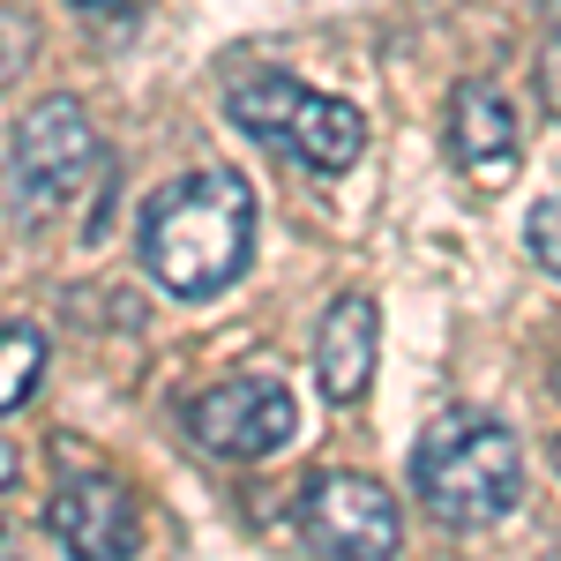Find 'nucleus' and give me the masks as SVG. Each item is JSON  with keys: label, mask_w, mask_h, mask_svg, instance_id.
Segmentation results:
<instances>
[{"label": "nucleus", "mask_w": 561, "mask_h": 561, "mask_svg": "<svg viewBox=\"0 0 561 561\" xmlns=\"http://www.w3.org/2000/svg\"><path fill=\"white\" fill-rule=\"evenodd\" d=\"M255 255V195L248 180L210 165L150 195L142 210V270L173 300H210L225 293Z\"/></svg>", "instance_id": "obj_1"}, {"label": "nucleus", "mask_w": 561, "mask_h": 561, "mask_svg": "<svg viewBox=\"0 0 561 561\" xmlns=\"http://www.w3.org/2000/svg\"><path fill=\"white\" fill-rule=\"evenodd\" d=\"M412 494L427 502L434 524L449 531H486L524 502V449L502 420L449 412L420 434L412 449Z\"/></svg>", "instance_id": "obj_2"}, {"label": "nucleus", "mask_w": 561, "mask_h": 561, "mask_svg": "<svg viewBox=\"0 0 561 561\" xmlns=\"http://www.w3.org/2000/svg\"><path fill=\"white\" fill-rule=\"evenodd\" d=\"M225 121L255 142H285L307 173H352L367 150V121L345 98H322L285 68H248L225 83Z\"/></svg>", "instance_id": "obj_3"}, {"label": "nucleus", "mask_w": 561, "mask_h": 561, "mask_svg": "<svg viewBox=\"0 0 561 561\" xmlns=\"http://www.w3.org/2000/svg\"><path fill=\"white\" fill-rule=\"evenodd\" d=\"M187 427H195L203 449L255 465V457H277V449L293 442L300 404H293V389L277 382V375H225L217 389H203V397L187 404Z\"/></svg>", "instance_id": "obj_4"}, {"label": "nucleus", "mask_w": 561, "mask_h": 561, "mask_svg": "<svg viewBox=\"0 0 561 561\" xmlns=\"http://www.w3.org/2000/svg\"><path fill=\"white\" fill-rule=\"evenodd\" d=\"M98 173V135H90V113L76 98H45L23 113L15 128V195L23 210H60L83 180Z\"/></svg>", "instance_id": "obj_5"}, {"label": "nucleus", "mask_w": 561, "mask_h": 561, "mask_svg": "<svg viewBox=\"0 0 561 561\" xmlns=\"http://www.w3.org/2000/svg\"><path fill=\"white\" fill-rule=\"evenodd\" d=\"M300 531L322 547V554L382 561V554H397L404 517H397V502H389L382 479H367V472H322V479H307V494H300Z\"/></svg>", "instance_id": "obj_6"}, {"label": "nucleus", "mask_w": 561, "mask_h": 561, "mask_svg": "<svg viewBox=\"0 0 561 561\" xmlns=\"http://www.w3.org/2000/svg\"><path fill=\"white\" fill-rule=\"evenodd\" d=\"M449 158H457L465 180H479V187H510V180H517L524 135H517L510 98L494 83H457V98H449Z\"/></svg>", "instance_id": "obj_7"}, {"label": "nucleus", "mask_w": 561, "mask_h": 561, "mask_svg": "<svg viewBox=\"0 0 561 561\" xmlns=\"http://www.w3.org/2000/svg\"><path fill=\"white\" fill-rule=\"evenodd\" d=\"M45 539H60L68 554H135V502L113 479H83V486H60L45 502Z\"/></svg>", "instance_id": "obj_8"}, {"label": "nucleus", "mask_w": 561, "mask_h": 561, "mask_svg": "<svg viewBox=\"0 0 561 561\" xmlns=\"http://www.w3.org/2000/svg\"><path fill=\"white\" fill-rule=\"evenodd\" d=\"M375 352H382V314L367 293H345L322 314V337H314V375L330 389V404H359L375 382Z\"/></svg>", "instance_id": "obj_9"}, {"label": "nucleus", "mask_w": 561, "mask_h": 561, "mask_svg": "<svg viewBox=\"0 0 561 561\" xmlns=\"http://www.w3.org/2000/svg\"><path fill=\"white\" fill-rule=\"evenodd\" d=\"M38 375H45V337L23 330V322H8V330H0V412L31 404Z\"/></svg>", "instance_id": "obj_10"}, {"label": "nucleus", "mask_w": 561, "mask_h": 561, "mask_svg": "<svg viewBox=\"0 0 561 561\" xmlns=\"http://www.w3.org/2000/svg\"><path fill=\"white\" fill-rule=\"evenodd\" d=\"M524 248H531V262H539L547 277H561V195L531 203V217H524Z\"/></svg>", "instance_id": "obj_11"}, {"label": "nucleus", "mask_w": 561, "mask_h": 561, "mask_svg": "<svg viewBox=\"0 0 561 561\" xmlns=\"http://www.w3.org/2000/svg\"><path fill=\"white\" fill-rule=\"evenodd\" d=\"M31 53H38V38H31V23H23L15 8H0V83H15V76L31 68Z\"/></svg>", "instance_id": "obj_12"}, {"label": "nucleus", "mask_w": 561, "mask_h": 561, "mask_svg": "<svg viewBox=\"0 0 561 561\" xmlns=\"http://www.w3.org/2000/svg\"><path fill=\"white\" fill-rule=\"evenodd\" d=\"M8 479H15V449H8V434H0V494H8Z\"/></svg>", "instance_id": "obj_13"}, {"label": "nucleus", "mask_w": 561, "mask_h": 561, "mask_svg": "<svg viewBox=\"0 0 561 561\" xmlns=\"http://www.w3.org/2000/svg\"><path fill=\"white\" fill-rule=\"evenodd\" d=\"M547 8H554V23H561V0H547Z\"/></svg>", "instance_id": "obj_14"}, {"label": "nucleus", "mask_w": 561, "mask_h": 561, "mask_svg": "<svg viewBox=\"0 0 561 561\" xmlns=\"http://www.w3.org/2000/svg\"><path fill=\"white\" fill-rule=\"evenodd\" d=\"M76 8H98V0H76Z\"/></svg>", "instance_id": "obj_15"}, {"label": "nucleus", "mask_w": 561, "mask_h": 561, "mask_svg": "<svg viewBox=\"0 0 561 561\" xmlns=\"http://www.w3.org/2000/svg\"><path fill=\"white\" fill-rule=\"evenodd\" d=\"M554 389H561V367H554Z\"/></svg>", "instance_id": "obj_16"}, {"label": "nucleus", "mask_w": 561, "mask_h": 561, "mask_svg": "<svg viewBox=\"0 0 561 561\" xmlns=\"http://www.w3.org/2000/svg\"><path fill=\"white\" fill-rule=\"evenodd\" d=\"M554 457H561V449H554Z\"/></svg>", "instance_id": "obj_17"}]
</instances>
